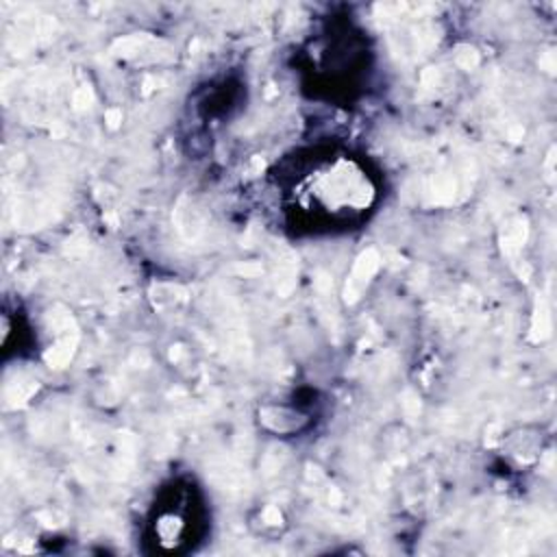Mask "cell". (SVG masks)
<instances>
[{
	"instance_id": "6da1fadb",
	"label": "cell",
	"mask_w": 557,
	"mask_h": 557,
	"mask_svg": "<svg viewBox=\"0 0 557 557\" xmlns=\"http://www.w3.org/2000/svg\"><path fill=\"white\" fill-rule=\"evenodd\" d=\"M292 198L298 211L322 224H350L361 220L376 200L370 176L350 157L313 159L294 178Z\"/></svg>"
}]
</instances>
